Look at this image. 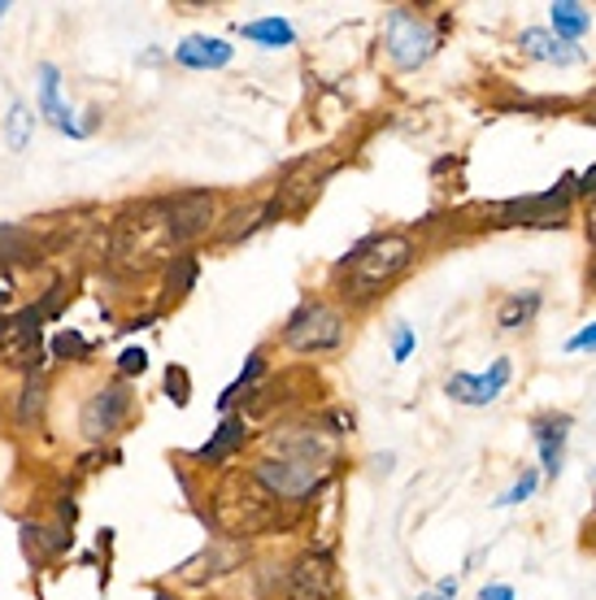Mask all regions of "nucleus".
Segmentation results:
<instances>
[{"label":"nucleus","instance_id":"obj_1","mask_svg":"<svg viewBox=\"0 0 596 600\" xmlns=\"http://www.w3.org/2000/svg\"><path fill=\"white\" fill-rule=\"evenodd\" d=\"M414 261V244L409 236H396V231H383V236H370L349 252V279H345V292L353 301H370L374 292H383L405 265Z\"/></svg>","mask_w":596,"mask_h":600},{"label":"nucleus","instance_id":"obj_2","mask_svg":"<svg viewBox=\"0 0 596 600\" xmlns=\"http://www.w3.org/2000/svg\"><path fill=\"white\" fill-rule=\"evenodd\" d=\"M383 48H387L396 70H418L436 53V26L414 9H392L387 31H383Z\"/></svg>","mask_w":596,"mask_h":600},{"label":"nucleus","instance_id":"obj_3","mask_svg":"<svg viewBox=\"0 0 596 600\" xmlns=\"http://www.w3.org/2000/svg\"><path fill=\"white\" fill-rule=\"evenodd\" d=\"M340 340H345V318L323 301H305L283 327V344L296 353H331L340 349Z\"/></svg>","mask_w":596,"mask_h":600},{"label":"nucleus","instance_id":"obj_4","mask_svg":"<svg viewBox=\"0 0 596 600\" xmlns=\"http://www.w3.org/2000/svg\"><path fill=\"white\" fill-rule=\"evenodd\" d=\"M252 479L261 483L274 500H305L318 483L327 479V462L310 457H261L252 466Z\"/></svg>","mask_w":596,"mask_h":600},{"label":"nucleus","instance_id":"obj_5","mask_svg":"<svg viewBox=\"0 0 596 600\" xmlns=\"http://www.w3.org/2000/svg\"><path fill=\"white\" fill-rule=\"evenodd\" d=\"M214 210H218L214 192H179V196L161 201V227H166V236L175 244H188L210 231Z\"/></svg>","mask_w":596,"mask_h":600},{"label":"nucleus","instance_id":"obj_6","mask_svg":"<svg viewBox=\"0 0 596 600\" xmlns=\"http://www.w3.org/2000/svg\"><path fill=\"white\" fill-rule=\"evenodd\" d=\"M571 196H575V179L566 174L558 188H549V192H540V196H522V201H509L501 214L505 218H518L522 227H562V218H566V205H571Z\"/></svg>","mask_w":596,"mask_h":600},{"label":"nucleus","instance_id":"obj_7","mask_svg":"<svg viewBox=\"0 0 596 600\" xmlns=\"http://www.w3.org/2000/svg\"><path fill=\"white\" fill-rule=\"evenodd\" d=\"M126 414H131V392H126L122 383H110V387L92 392L88 405H83V435H88L92 444L110 440L122 422H126Z\"/></svg>","mask_w":596,"mask_h":600},{"label":"nucleus","instance_id":"obj_8","mask_svg":"<svg viewBox=\"0 0 596 600\" xmlns=\"http://www.w3.org/2000/svg\"><path fill=\"white\" fill-rule=\"evenodd\" d=\"M336 592V570L327 553H305L288 570V600H331Z\"/></svg>","mask_w":596,"mask_h":600},{"label":"nucleus","instance_id":"obj_9","mask_svg":"<svg viewBox=\"0 0 596 600\" xmlns=\"http://www.w3.org/2000/svg\"><path fill=\"white\" fill-rule=\"evenodd\" d=\"M509 383V361H492L487 374H453L445 383V392L458 400V405H492Z\"/></svg>","mask_w":596,"mask_h":600},{"label":"nucleus","instance_id":"obj_10","mask_svg":"<svg viewBox=\"0 0 596 600\" xmlns=\"http://www.w3.org/2000/svg\"><path fill=\"white\" fill-rule=\"evenodd\" d=\"M232 44L227 39H214V35H188L179 48H175V61L188 66V70H218L232 61Z\"/></svg>","mask_w":596,"mask_h":600},{"label":"nucleus","instance_id":"obj_11","mask_svg":"<svg viewBox=\"0 0 596 600\" xmlns=\"http://www.w3.org/2000/svg\"><path fill=\"white\" fill-rule=\"evenodd\" d=\"M40 79H44V83H40V114L53 122L57 131H66V135L83 139L88 131L75 122V114H70V110L61 105V97H57V92H61V75H57V66H48V61H44V66H40Z\"/></svg>","mask_w":596,"mask_h":600},{"label":"nucleus","instance_id":"obj_12","mask_svg":"<svg viewBox=\"0 0 596 600\" xmlns=\"http://www.w3.org/2000/svg\"><path fill=\"white\" fill-rule=\"evenodd\" d=\"M518 48L531 57V61H549V66H571L580 61V48L575 44H562L553 31H540V26H527L518 35Z\"/></svg>","mask_w":596,"mask_h":600},{"label":"nucleus","instance_id":"obj_13","mask_svg":"<svg viewBox=\"0 0 596 600\" xmlns=\"http://www.w3.org/2000/svg\"><path fill=\"white\" fill-rule=\"evenodd\" d=\"M566 431H571V418H566V414L536 418V444H540V462H544V471H549V475H558V471H562Z\"/></svg>","mask_w":596,"mask_h":600},{"label":"nucleus","instance_id":"obj_14","mask_svg":"<svg viewBox=\"0 0 596 600\" xmlns=\"http://www.w3.org/2000/svg\"><path fill=\"white\" fill-rule=\"evenodd\" d=\"M22 544H26V557L31 562H44V557H57L70 548V535L61 527H35V522H22Z\"/></svg>","mask_w":596,"mask_h":600},{"label":"nucleus","instance_id":"obj_15","mask_svg":"<svg viewBox=\"0 0 596 600\" xmlns=\"http://www.w3.org/2000/svg\"><path fill=\"white\" fill-rule=\"evenodd\" d=\"M536 309H540V292H514V296L501 301V309H496V327H501V331L531 327Z\"/></svg>","mask_w":596,"mask_h":600},{"label":"nucleus","instance_id":"obj_16","mask_svg":"<svg viewBox=\"0 0 596 600\" xmlns=\"http://www.w3.org/2000/svg\"><path fill=\"white\" fill-rule=\"evenodd\" d=\"M549 13H553V26H558V39H562V44H575V39L593 26V13H588L584 4H575V0H558Z\"/></svg>","mask_w":596,"mask_h":600},{"label":"nucleus","instance_id":"obj_17","mask_svg":"<svg viewBox=\"0 0 596 600\" xmlns=\"http://www.w3.org/2000/svg\"><path fill=\"white\" fill-rule=\"evenodd\" d=\"M239 31H244V39H257V44H266V48H288V44L296 39V31H292V22H288V18H261V22H244Z\"/></svg>","mask_w":596,"mask_h":600},{"label":"nucleus","instance_id":"obj_18","mask_svg":"<svg viewBox=\"0 0 596 600\" xmlns=\"http://www.w3.org/2000/svg\"><path fill=\"white\" fill-rule=\"evenodd\" d=\"M239 444H244V418H227V422L218 427V435L196 449V462H218V457H227Z\"/></svg>","mask_w":596,"mask_h":600},{"label":"nucleus","instance_id":"obj_19","mask_svg":"<svg viewBox=\"0 0 596 600\" xmlns=\"http://www.w3.org/2000/svg\"><path fill=\"white\" fill-rule=\"evenodd\" d=\"M31 131H35V114H31L22 101H13L9 118H4V144H9V152H26Z\"/></svg>","mask_w":596,"mask_h":600},{"label":"nucleus","instance_id":"obj_20","mask_svg":"<svg viewBox=\"0 0 596 600\" xmlns=\"http://www.w3.org/2000/svg\"><path fill=\"white\" fill-rule=\"evenodd\" d=\"M9 261H40V248L31 244L22 227H0V265H9Z\"/></svg>","mask_w":596,"mask_h":600},{"label":"nucleus","instance_id":"obj_21","mask_svg":"<svg viewBox=\"0 0 596 600\" xmlns=\"http://www.w3.org/2000/svg\"><path fill=\"white\" fill-rule=\"evenodd\" d=\"M44 396H48L44 378H40V374H26V383H22V396H18V422H22V427L40 422V414H44Z\"/></svg>","mask_w":596,"mask_h":600},{"label":"nucleus","instance_id":"obj_22","mask_svg":"<svg viewBox=\"0 0 596 600\" xmlns=\"http://www.w3.org/2000/svg\"><path fill=\"white\" fill-rule=\"evenodd\" d=\"M192 283H196V257H192V252H179V257L170 261V270H166V292H170V296H188Z\"/></svg>","mask_w":596,"mask_h":600},{"label":"nucleus","instance_id":"obj_23","mask_svg":"<svg viewBox=\"0 0 596 600\" xmlns=\"http://www.w3.org/2000/svg\"><path fill=\"white\" fill-rule=\"evenodd\" d=\"M88 353H92L88 340L75 336V331H61V336L53 340V358H88Z\"/></svg>","mask_w":596,"mask_h":600},{"label":"nucleus","instance_id":"obj_24","mask_svg":"<svg viewBox=\"0 0 596 600\" xmlns=\"http://www.w3.org/2000/svg\"><path fill=\"white\" fill-rule=\"evenodd\" d=\"M536 483H540V475H536V471H527V475L514 483V487H509V491H505V496H501L496 505H522V500H527V496L536 491Z\"/></svg>","mask_w":596,"mask_h":600},{"label":"nucleus","instance_id":"obj_25","mask_svg":"<svg viewBox=\"0 0 596 600\" xmlns=\"http://www.w3.org/2000/svg\"><path fill=\"white\" fill-rule=\"evenodd\" d=\"M409 353H414V327L396 322V331H392V361H405Z\"/></svg>","mask_w":596,"mask_h":600},{"label":"nucleus","instance_id":"obj_26","mask_svg":"<svg viewBox=\"0 0 596 600\" xmlns=\"http://www.w3.org/2000/svg\"><path fill=\"white\" fill-rule=\"evenodd\" d=\"M166 387H170V400H175V405H188V370L170 365V370H166Z\"/></svg>","mask_w":596,"mask_h":600},{"label":"nucleus","instance_id":"obj_27","mask_svg":"<svg viewBox=\"0 0 596 600\" xmlns=\"http://www.w3.org/2000/svg\"><path fill=\"white\" fill-rule=\"evenodd\" d=\"M119 365H122V374H144V370H148V353H144V349H126L119 358Z\"/></svg>","mask_w":596,"mask_h":600},{"label":"nucleus","instance_id":"obj_28","mask_svg":"<svg viewBox=\"0 0 596 600\" xmlns=\"http://www.w3.org/2000/svg\"><path fill=\"white\" fill-rule=\"evenodd\" d=\"M566 349H571V353H588V349H593L596 353V322L593 327H584L580 336H571V344H566Z\"/></svg>","mask_w":596,"mask_h":600},{"label":"nucleus","instance_id":"obj_29","mask_svg":"<svg viewBox=\"0 0 596 600\" xmlns=\"http://www.w3.org/2000/svg\"><path fill=\"white\" fill-rule=\"evenodd\" d=\"M458 597V579H440L431 592H423V597H414V600H453Z\"/></svg>","mask_w":596,"mask_h":600},{"label":"nucleus","instance_id":"obj_30","mask_svg":"<svg viewBox=\"0 0 596 600\" xmlns=\"http://www.w3.org/2000/svg\"><path fill=\"white\" fill-rule=\"evenodd\" d=\"M479 600H514V588H505V584H487Z\"/></svg>","mask_w":596,"mask_h":600},{"label":"nucleus","instance_id":"obj_31","mask_svg":"<svg viewBox=\"0 0 596 600\" xmlns=\"http://www.w3.org/2000/svg\"><path fill=\"white\" fill-rule=\"evenodd\" d=\"M575 192H584V196H596V166L584 174V179H575Z\"/></svg>","mask_w":596,"mask_h":600},{"label":"nucleus","instance_id":"obj_32","mask_svg":"<svg viewBox=\"0 0 596 600\" xmlns=\"http://www.w3.org/2000/svg\"><path fill=\"white\" fill-rule=\"evenodd\" d=\"M584 223H588V240L596 244V201L588 205V218H584Z\"/></svg>","mask_w":596,"mask_h":600},{"label":"nucleus","instance_id":"obj_33","mask_svg":"<svg viewBox=\"0 0 596 600\" xmlns=\"http://www.w3.org/2000/svg\"><path fill=\"white\" fill-rule=\"evenodd\" d=\"M4 301H9V292H0V309H4Z\"/></svg>","mask_w":596,"mask_h":600},{"label":"nucleus","instance_id":"obj_34","mask_svg":"<svg viewBox=\"0 0 596 600\" xmlns=\"http://www.w3.org/2000/svg\"><path fill=\"white\" fill-rule=\"evenodd\" d=\"M4 13H9V4H4V0H0V18H4Z\"/></svg>","mask_w":596,"mask_h":600}]
</instances>
